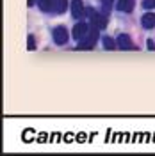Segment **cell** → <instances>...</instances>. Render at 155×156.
Returning a JSON list of instances; mask_svg holds the SVG:
<instances>
[{"label": "cell", "mask_w": 155, "mask_h": 156, "mask_svg": "<svg viewBox=\"0 0 155 156\" xmlns=\"http://www.w3.org/2000/svg\"><path fill=\"white\" fill-rule=\"evenodd\" d=\"M91 25V23H89ZM100 29H96V27H93L91 25V29H89V32H87V36L82 41H78V46L77 48L78 50H91L95 44H96V41H98V37H100Z\"/></svg>", "instance_id": "cell-1"}, {"label": "cell", "mask_w": 155, "mask_h": 156, "mask_svg": "<svg viewBox=\"0 0 155 156\" xmlns=\"http://www.w3.org/2000/svg\"><path fill=\"white\" fill-rule=\"evenodd\" d=\"M52 37H54V43L59 44V46L66 44L68 43V30H66V27H55L54 32H52Z\"/></svg>", "instance_id": "cell-2"}, {"label": "cell", "mask_w": 155, "mask_h": 156, "mask_svg": "<svg viewBox=\"0 0 155 156\" xmlns=\"http://www.w3.org/2000/svg\"><path fill=\"white\" fill-rule=\"evenodd\" d=\"M89 29H91V25H87V23H84V21H80V23H77V25L73 27V30H71V36H73V39H75V41H82V39L87 36Z\"/></svg>", "instance_id": "cell-3"}, {"label": "cell", "mask_w": 155, "mask_h": 156, "mask_svg": "<svg viewBox=\"0 0 155 156\" xmlns=\"http://www.w3.org/2000/svg\"><path fill=\"white\" fill-rule=\"evenodd\" d=\"M107 21H109V20H107L105 12H95V14H93V18H89V23H91L93 27L100 29V30L107 27Z\"/></svg>", "instance_id": "cell-4"}, {"label": "cell", "mask_w": 155, "mask_h": 156, "mask_svg": "<svg viewBox=\"0 0 155 156\" xmlns=\"http://www.w3.org/2000/svg\"><path fill=\"white\" fill-rule=\"evenodd\" d=\"M118 43V48L119 50H125V51H130V50H134V43H132V39L128 34H119L116 39Z\"/></svg>", "instance_id": "cell-5"}, {"label": "cell", "mask_w": 155, "mask_h": 156, "mask_svg": "<svg viewBox=\"0 0 155 156\" xmlns=\"http://www.w3.org/2000/svg\"><path fill=\"white\" fill-rule=\"evenodd\" d=\"M71 14H73V18L78 20L82 18L84 14H86V7H84V4H82V0H71Z\"/></svg>", "instance_id": "cell-6"}, {"label": "cell", "mask_w": 155, "mask_h": 156, "mask_svg": "<svg viewBox=\"0 0 155 156\" xmlns=\"http://www.w3.org/2000/svg\"><path fill=\"white\" fill-rule=\"evenodd\" d=\"M134 0H118L116 2V9L121 12H132L134 11Z\"/></svg>", "instance_id": "cell-7"}, {"label": "cell", "mask_w": 155, "mask_h": 156, "mask_svg": "<svg viewBox=\"0 0 155 156\" xmlns=\"http://www.w3.org/2000/svg\"><path fill=\"white\" fill-rule=\"evenodd\" d=\"M141 25H143L146 30L153 29L155 27V12H146L145 16L141 18Z\"/></svg>", "instance_id": "cell-8"}, {"label": "cell", "mask_w": 155, "mask_h": 156, "mask_svg": "<svg viewBox=\"0 0 155 156\" xmlns=\"http://www.w3.org/2000/svg\"><path fill=\"white\" fill-rule=\"evenodd\" d=\"M38 2V7L43 12H48V11H54V0H36Z\"/></svg>", "instance_id": "cell-9"}, {"label": "cell", "mask_w": 155, "mask_h": 156, "mask_svg": "<svg viewBox=\"0 0 155 156\" xmlns=\"http://www.w3.org/2000/svg\"><path fill=\"white\" fill-rule=\"evenodd\" d=\"M68 9V0H54V11L55 12H64Z\"/></svg>", "instance_id": "cell-10"}, {"label": "cell", "mask_w": 155, "mask_h": 156, "mask_svg": "<svg viewBox=\"0 0 155 156\" xmlns=\"http://www.w3.org/2000/svg\"><path fill=\"white\" fill-rule=\"evenodd\" d=\"M102 43H104V48L105 50H118V43L112 37H109V36H105Z\"/></svg>", "instance_id": "cell-11"}, {"label": "cell", "mask_w": 155, "mask_h": 156, "mask_svg": "<svg viewBox=\"0 0 155 156\" xmlns=\"http://www.w3.org/2000/svg\"><path fill=\"white\" fill-rule=\"evenodd\" d=\"M112 4H114V0H102V9H104V12L107 16H109V11L112 7Z\"/></svg>", "instance_id": "cell-12"}, {"label": "cell", "mask_w": 155, "mask_h": 156, "mask_svg": "<svg viewBox=\"0 0 155 156\" xmlns=\"http://www.w3.org/2000/svg\"><path fill=\"white\" fill-rule=\"evenodd\" d=\"M143 7L146 11H152L155 7V0H143Z\"/></svg>", "instance_id": "cell-13"}, {"label": "cell", "mask_w": 155, "mask_h": 156, "mask_svg": "<svg viewBox=\"0 0 155 156\" xmlns=\"http://www.w3.org/2000/svg\"><path fill=\"white\" fill-rule=\"evenodd\" d=\"M27 48L32 51V50H36V43H34V36H29L27 37Z\"/></svg>", "instance_id": "cell-14"}, {"label": "cell", "mask_w": 155, "mask_h": 156, "mask_svg": "<svg viewBox=\"0 0 155 156\" xmlns=\"http://www.w3.org/2000/svg\"><path fill=\"white\" fill-rule=\"evenodd\" d=\"M146 46H148V50H152V51H155V43L152 41V39H148V41H146Z\"/></svg>", "instance_id": "cell-15"}, {"label": "cell", "mask_w": 155, "mask_h": 156, "mask_svg": "<svg viewBox=\"0 0 155 156\" xmlns=\"http://www.w3.org/2000/svg\"><path fill=\"white\" fill-rule=\"evenodd\" d=\"M95 12H96L95 9H86V16H87V18H93V14H95Z\"/></svg>", "instance_id": "cell-16"}, {"label": "cell", "mask_w": 155, "mask_h": 156, "mask_svg": "<svg viewBox=\"0 0 155 156\" xmlns=\"http://www.w3.org/2000/svg\"><path fill=\"white\" fill-rule=\"evenodd\" d=\"M34 2H36V0H27V5H29V7H34Z\"/></svg>", "instance_id": "cell-17"}]
</instances>
